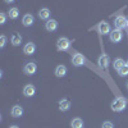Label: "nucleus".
<instances>
[{
  "label": "nucleus",
  "mask_w": 128,
  "mask_h": 128,
  "mask_svg": "<svg viewBox=\"0 0 128 128\" xmlns=\"http://www.w3.org/2000/svg\"><path fill=\"white\" fill-rule=\"evenodd\" d=\"M34 22H35V19H34V17H32V14H26V16H23L22 23H23L24 27L32 26V24H34Z\"/></svg>",
  "instance_id": "12"
},
{
  "label": "nucleus",
  "mask_w": 128,
  "mask_h": 128,
  "mask_svg": "<svg viewBox=\"0 0 128 128\" xmlns=\"http://www.w3.org/2000/svg\"><path fill=\"white\" fill-rule=\"evenodd\" d=\"M67 74V68L64 67V66H58L56 68H55V76L56 77H64Z\"/></svg>",
  "instance_id": "15"
},
{
  "label": "nucleus",
  "mask_w": 128,
  "mask_h": 128,
  "mask_svg": "<svg viewBox=\"0 0 128 128\" xmlns=\"http://www.w3.org/2000/svg\"><path fill=\"white\" fill-rule=\"evenodd\" d=\"M4 2H5V3H13L14 0H4Z\"/></svg>",
  "instance_id": "25"
},
{
  "label": "nucleus",
  "mask_w": 128,
  "mask_h": 128,
  "mask_svg": "<svg viewBox=\"0 0 128 128\" xmlns=\"http://www.w3.org/2000/svg\"><path fill=\"white\" fill-rule=\"evenodd\" d=\"M99 66L101 67V68H104V69H108V67H109V56L108 55H105V54H102L100 58H99Z\"/></svg>",
  "instance_id": "10"
},
{
  "label": "nucleus",
  "mask_w": 128,
  "mask_h": 128,
  "mask_svg": "<svg viewBox=\"0 0 128 128\" xmlns=\"http://www.w3.org/2000/svg\"><path fill=\"white\" fill-rule=\"evenodd\" d=\"M24 73L26 74H28V76H32V74H35L36 73V70H37V66H36V63H34V62H30V63H27L26 66H24Z\"/></svg>",
  "instance_id": "3"
},
{
  "label": "nucleus",
  "mask_w": 128,
  "mask_h": 128,
  "mask_svg": "<svg viewBox=\"0 0 128 128\" xmlns=\"http://www.w3.org/2000/svg\"><path fill=\"white\" fill-rule=\"evenodd\" d=\"M38 17H40L41 19H49V17H50V10H49L48 8H42V9H40Z\"/></svg>",
  "instance_id": "17"
},
{
  "label": "nucleus",
  "mask_w": 128,
  "mask_h": 128,
  "mask_svg": "<svg viewBox=\"0 0 128 128\" xmlns=\"http://www.w3.org/2000/svg\"><path fill=\"white\" fill-rule=\"evenodd\" d=\"M127 88H128V83H127Z\"/></svg>",
  "instance_id": "28"
},
{
  "label": "nucleus",
  "mask_w": 128,
  "mask_h": 128,
  "mask_svg": "<svg viewBox=\"0 0 128 128\" xmlns=\"http://www.w3.org/2000/svg\"><path fill=\"white\" fill-rule=\"evenodd\" d=\"M102 128H114L112 122H104L102 123Z\"/></svg>",
  "instance_id": "23"
},
{
  "label": "nucleus",
  "mask_w": 128,
  "mask_h": 128,
  "mask_svg": "<svg viewBox=\"0 0 128 128\" xmlns=\"http://www.w3.org/2000/svg\"><path fill=\"white\" fill-rule=\"evenodd\" d=\"M5 42H6V37L3 35L2 37H0V48H4L5 46Z\"/></svg>",
  "instance_id": "22"
},
{
  "label": "nucleus",
  "mask_w": 128,
  "mask_h": 128,
  "mask_svg": "<svg viewBox=\"0 0 128 128\" xmlns=\"http://www.w3.org/2000/svg\"><path fill=\"white\" fill-rule=\"evenodd\" d=\"M23 51H24L26 55H32V54H34V52L36 51V45L34 44V42H28V44L24 45Z\"/></svg>",
  "instance_id": "9"
},
{
  "label": "nucleus",
  "mask_w": 128,
  "mask_h": 128,
  "mask_svg": "<svg viewBox=\"0 0 128 128\" xmlns=\"http://www.w3.org/2000/svg\"><path fill=\"white\" fill-rule=\"evenodd\" d=\"M126 64H127V63H126L122 58H118V59H115V60H114V68H115L116 70H119L122 67L126 66Z\"/></svg>",
  "instance_id": "19"
},
{
  "label": "nucleus",
  "mask_w": 128,
  "mask_h": 128,
  "mask_svg": "<svg viewBox=\"0 0 128 128\" xmlns=\"http://www.w3.org/2000/svg\"><path fill=\"white\" fill-rule=\"evenodd\" d=\"M10 40H12V44L14 46H18V45H20V42H22V36H20L19 34H17V32H14Z\"/></svg>",
  "instance_id": "16"
},
{
  "label": "nucleus",
  "mask_w": 128,
  "mask_h": 128,
  "mask_svg": "<svg viewBox=\"0 0 128 128\" xmlns=\"http://www.w3.org/2000/svg\"><path fill=\"white\" fill-rule=\"evenodd\" d=\"M23 114V109H22V106H19V105H14L13 108H12V115L14 116V118H19V116H22Z\"/></svg>",
  "instance_id": "13"
},
{
  "label": "nucleus",
  "mask_w": 128,
  "mask_h": 128,
  "mask_svg": "<svg viewBox=\"0 0 128 128\" xmlns=\"http://www.w3.org/2000/svg\"><path fill=\"white\" fill-rule=\"evenodd\" d=\"M35 92H36V88L34 84H26L23 88V95L27 96V98H32L35 95Z\"/></svg>",
  "instance_id": "8"
},
{
  "label": "nucleus",
  "mask_w": 128,
  "mask_h": 128,
  "mask_svg": "<svg viewBox=\"0 0 128 128\" xmlns=\"http://www.w3.org/2000/svg\"><path fill=\"white\" fill-rule=\"evenodd\" d=\"M8 16H9V18H12V19H16V18H18V16H19V10H18V8H12L8 12Z\"/></svg>",
  "instance_id": "20"
},
{
  "label": "nucleus",
  "mask_w": 128,
  "mask_h": 128,
  "mask_svg": "<svg viewBox=\"0 0 128 128\" xmlns=\"http://www.w3.org/2000/svg\"><path fill=\"white\" fill-rule=\"evenodd\" d=\"M70 46V41L67 37H60L56 41V48L59 51H67Z\"/></svg>",
  "instance_id": "2"
},
{
  "label": "nucleus",
  "mask_w": 128,
  "mask_h": 128,
  "mask_svg": "<svg viewBox=\"0 0 128 128\" xmlns=\"http://www.w3.org/2000/svg\"><path fill=\"white\" fill-rule=\"evenodd\" d=\"M72 128H83V120L81 118H74L70 123Z\"/></svg>",
  "instance_id": "18"
},
{
  "label": "nucleus",
  "mask_w": 128,
  "mask_h": 128,
  "mask_svg": "<svg viewBox=\"0 0 128 128\" xmlns=\"http://www.w3.org/2000/svg\"><path fill=\"white\" fill-rule=\"evenodd\" d=\"M126 105H127V100L123 98V96H119V98H116L113 104H112V109L113 112H122L126 109Z\"/></svg>",
  "instance_id": "1"
},
{
  "label": "nucleus",
  "mask_w": 128,
  "mask_h": 128,
  "mask_svg": "<svg viewBox=\"0 0 128 128\" xmlns=\"http://www.w3.org/2000/svg\"><path fill=\"white\" fill-rule=\"evenodd\" d=\"M6 20V17H5V13H0V24H4Z\"/></svg>",
  "instance_id": "24"
},
{
  "label": "nucleus",
  "mask_w": 128,
  "mask_h": 128,
  "mask_svg": "<svg viewBox=\"0 0 128 128\" xmlns=\"http://www.w3.org/2000/svg\"><path fill=\"white\" fill-rule=\"evenodd\" d=\"M114 24H115V28H116V30H122L123 27L127 26V19H126L123 16H118V17L115 18Z\"/></svg>",
  "instance_id": "6"
},
{
  "label": "nucleus",
  "mask_w": 128,
  "mask_h": 128,
  "mask_svg": "<svg viewBox=\"0 0 128 128\" xmlns=\"http://www.w3.org/2000/svg\"><path fill=\"white\" fill-rule=\"evenodd\" d=\"M45 28L49 31V32H52V31H55L58 28V22L55 19H49L48 22L45 23Z\"/></svg>",
  "instance_id": "11"
},
{
  "label": "nucleus",
  "mask_w": 128,
  "mask_h": 128,
  "mask_svg": "<svg viewBox=\"0 0 128 128\" xmlns=\"http://www.w3.org/2000/svg\"><path fill=\"white\" fill-rule=\"evenodd\" d=\"M98 30H99V32H100L101 35H108V34H110V26H109V23L104 22V20L98 24Z\"/></svg>",
  "instance_id": "5"
},
{
  "label": "nucleus",
  "mask_w": 128,
  "mask_h": 128,
  "mask_svg": "<svg viewBox=\"0 0 128 128\" xmlns=\"http://www.w3.org/2000/svg\"><path fill=\"white\" fill-rule=\"evenodd\" d=\"M10 128H19V127H17V126H12V127H10Z\"/></svg>",
  "instance_id": "26"
},
{
  "label": "nucleus",
  "mask_w": 128,
  "mask_h": 128,
  "mask_svg": "<svg viewBox=\"0 0 128 128\" xmlns=\"http://www.w3.org/2000/svg\"><path fill=\"white\" fill-rule=\"evenodd\" d=\"M72 63H73V66H76V67L83 66V63H84L83 55H82V54H74L73 58H72Z\"/></svg>",
  "instance_id": "7"
},
{
  "label": "nucleus",
  "mask_w": 128,
  "mask_h": 128,
  "mask_svg": "<svg viewBox=\"0 0 128 128\" xmlns=\"http://www.w3.org/2000/svg\"><path fill=\"white\" fill-rule=\"evenodd\" d=\"M118 72H119L120 76H128V64H126L124 67H122Z\"/></svg>",
  "instance_id": "21"
},
{
  "label": "nucleus",
  "mask_w": 128,
  "mask_h": 128,
  "mask_svg": "<svg viewBox=\"0 0 128 128\" xmlns=\"http://www.w3.org/2000/svg\"><path fill=\"white\" fill-rule=\"evenodd\" d=\"M69 108H70V102H69V100L63 99V100L59 101V109H60L62 112H67Z\"/></svg>",
  "instance_id": "14"
},
{
  "label": "nucleus",
  "mask_w": 128,
  "mask_h": 128,
  "mask_svg": "<svg viewBox=\"0 0 128 128\" xmlns=\"http://www.w3.org/2000/svg\"><path fill=\"white\" fill-rule=\"evenodd\" d=\"M127 27H128V20H127Z\"/></svg>",
  "instance_id": "27"
},
{
  "label": "nucleus",
  "mask_w": 128,
  "mask_h": 128,
  "mask_svg": "<svg viewBox=\"0 0 128 128\" xmlns=\"http://www.w3.org/2000/svg\"><path fill=\"white\" fill-rule=\"evenodd\" d=\"M109 35H110V41L112 42H120L122 41V37H123L120 30H116V28L113 32H110Z\"/></svg>",
  "instance_id": "4"
}]
</instances>
